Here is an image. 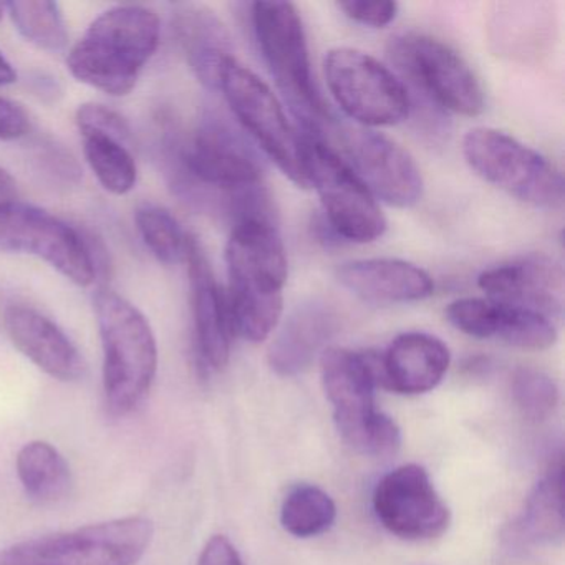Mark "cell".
I'll use <instances>...</instances> for the list:
<instances>
[{
	"label": "cell",
	"instance_id": "6da1fadb",
	"mask_svg": "<svg viewBox=\"0 0 565 565\" xmlns=\"http://www.w3.org/2000/svg\"><path fill=\"white\" fill-rule=\"evenodd\" d=\"M227 309L234 335L264 342L279 327L287 254L277 224H234L226 246Z\"/></svg>",
	"mask_w": 565,
	"mask_h": 565
},
{
	"label": "cell",
	"instance_id": "7a4b0ae2",
	"mask_svg": "<svg viewBox=\"0 0 565 565\" xmlns=\"http://www.w3.org/2000/svg\"><path fill=\"white\" fill-rule=\"evenodd\" d=\"M161 22L143 6H115L88 25L68 51L72 77L110 97L135 90L160 45Z\"/></svg>",
	"mask_w": 565,
	"mask_h": 565
},
{
	"label": "cell",
	"instance_id": "3957f363",
	"mask_svg": "<svg viewBox=\"0 0 565 565\" xmlns=\"http://www.w3.org/2000/svg\"><path fill=\"white\" fill-rule=\"evenodd\" d=\"M178 186L191 201L226 207L227 194L263 183L264 161L246 131L217 110H206L193 137L177 147Z\"/></svg>",
	"mask_w": 565,
	"mask_h": 565
},
{
	"label": "cell",
	"instance_id": "277c9868",
	"mask_svg": "<svg viewBox=\"0 0 565 565\" xmlns=\"http://www.w3.org/2000/svg\"><path fill=\"white\" fill-rule=\"evenodd\" d=\"M104 350V392L117 416L134 412L153 386L158 372V343L147 317L137 306L108 286L95 290Z\"/></svg>",
	"mask_w": 565,
	"mask_h": 565
},
{
	"label": "cell",
	"instance_id": "5b68a950",
	"mask_svg": "<svg viewBox=\"0 0 565 565\" xmlns=\"http://www.w3.org/2000/svg\"><path fill=\"white\" fill-rule=\"evenodd\" d=\"M379 363L380 353L329 347L320 355V373L343 441L360 455L390 458L402 445V433L376 409Z\"/></svg>",
	"mask_w": 565,
	"mask_h": 565
},
{
	"label": "cell",
	"instance_id": "8992f818",
	"mask_svg": "<svg viewBox=\"0 0 565 565\" xmlns=\"http://www.w3.org/2000/svg\"><path fill=\"white\" fill-rule=\"evenodd\" d=\"M250 24L264 62L306 135L320 138L333 124L310 65L309 45L299 9L290 2H254Z\"/></svg>",
	"mask_w": 565,
	"mask_h": 565
},
{
	"label": "cell",
	"instance_id": "52a82bcc",
	"mask_svg": "<svg viewBox=\"0 0 565 565\" xmlns=\"http://www.w3.org/2000/svg\"><path fill=\"white\" fill-rule=\"evenodd\" d=\"M388 57L409 98L422 97L435 111L462 117H478L484 111L481 82L445 42L423 34L396 35L390 41Z\"/></svg>",
	"mask_w": 565,
	"mask_h": 565
},
{
	"label": "cell",
	"instance_id": "ba28073f",
	"mask_svg": "<svg viewBox=\"0 0 565 565\" xmlns=\"http://www.w3.org/2000/svg\"><path fill=\"white\" fill-rule=\"evenodd\" d=\"M153 535L150 519L128 515L9 545L0 565H137Z\"/></svg>",
	"mask_w": 565,
	"mask_h": 565
},
{
	"label": "cell",
	"instance_id": "9c48e42d",
	"mask_svg": "<svg viewBox=\"0 0 565 565\" xmlns=\"http://www.w3.org/2000/svg\"><path fill=\"white\" fill-rule=\"evenodd\" d=\"M466 163L509 196L541 210L564 206V177L539 151L495 128L478 127L462 140Z\"/></svg>",
	"mask_w": 565,
	"mask_h": 565
},
{
	"label": "cell",
	"instance_id": "30bf717a",
	"mask_svg": "<svg viewBox=\"0 0 565 565\" xmlns=\"http://www.w3.org/2000/svg\"><path fill=\"white\" fill-rule=\"evenodd\" d=\"M307 184L319 194L323 217L339 239L366 244L385 234V214L369 188L322 138L300 135Z\"/></svg>",
	"mask_w": 565,
	"mask_h": 565
},
{
	"label": "cell",
	"instance_id": "8fae6325",
	"mask_svg": "<svg viewBox=\"0 0 565 565\" xmlns=\"http://www.w3.org/2000/svg\"><path fill=\"white\" fill-rule=\"evenodd\" d=\"M323 74L333 100L360 127H393L412 111L408 90L398 75L359 49L327 52Z\"/></svg>",
	"mask_w": 565,
	"mask_h": 565
},
{
	"label": "cell",
	"instance_id": "7c38bea8",
	"mask_svg": "<svg viewBox=\"0 0 565 565\" xmlns=\"http://www.w3.org/2000/svg\"><path fill=\"white\" fill-rule=\"evenodd\" d=\"M237 125L299 188H309L302 164L300 135L287 120L279 98L250 68L230 58L221 72L220 88Z\"/></svg>",
	"mask_w": 565,
	"mask_h": 565
},
{
	"label": "cell",
	"instance_id": "4fadbf2b",
	"mask_svg": "<svg viewBox=\"0 0 565 565\" xmlns=\"http://www.w3.org/2000/svg\"><path fill=\"white\" fill-rule=\"evenodd\" d=\"M0 250L38 257L78 287L94 286L100 273L94 244L77 227L28 204L0 214Z\"/></svg>",
	"mask_w": 565,
	"mask_h": 565
},
{
	"label": "cell",
	"instance_id": "5bb4252c",
	"mask_svg": "<svg viewBox=\"0 0 565 565\" xmlns=\"http://www.w3.org/2000/svg\"><path fill=\"white\" fill-rule=\"evenodd\" d=\"M337 138L343 161L375 200L402 210L422 201L425 191L422 171L402 145L363 127L340 128Z\"/></svg>",
	"mask_w": 565,
	"mask_h": 565
},
{
	"label": "cell",
	"instance_id": "9a60e30c",
	"mask_svg": "<svg viewBox=\"0 0 565 565\" xmlns=\"http://www.w3.org/2000/svg\"><path fill=\"white\" fill-rule=\"evenodd\" d=\"M373 509L383 527L406 541H428L446 532L448 505L426 469L405 465L383 476L373 492Z\"/></svg>",
	"mask_w": 565,
	"mask_h": 565
},
{
	"label": "cell",
	"instance_id": "2e32d148",
	"mask_svg": "<svg viewBox=\"0 0 565 565\" xmlns=\"http://www.w3.org/2000/svg\"><path fill=\"white\" fill-rule=\"evenodd\" d=\"M184 263L190 277L191 312H193L194 345L201 365L220 372L230 362L233 326L223 292L210 259L200 241L188 236Z\"/></svg>",
	"mask_w": 565,
	"mask_h": 565
},
{
	"label": "cell",
	"instance_id": "e0dca14e",
	"mask_svg": "<svg viewBox=\"0 0 565 565\" xmlns=\"http://www.w3.org/2000/svg\"><path fill=\"white\" fill-rule=\"evenodd\" d=\"M486 297L558 320L564 310V270L545 254H527L486 269L478 277Z\"/></svg>",
	"mask_w": 565,
	"mask_h": 565
},
{
	"label": "cell",
	"instance_id": "ac0fdd59",
	"mask_svg": "<svg viewBox=\"0 0 565 565\" xmlns=\"http://www.w3.org/2000/svg\"><path fill=\"white\" fill-rule=\"evenodd\" d=\"M4 329L12 345L38 369L58 382H78L85 360L71 337L38 309L12 303L4 312Z\"/></svg>",
	"mask_w": 565,
	"mask_h": 565
},
{
	"label": "cell",
	"instance_id": "d6986e66",
	"mask_svg": "<svg viewBox=\"0 0 565 565\" xmlns=\"http://www.w3.org/2000/svg\"><path fill=\"white\" fill-rule=\"evenodd\" d=\"M340 317L323 300L299 303L277 330L267 353L269 366L279 376H297L306 372L329 342L339 333Z\"/></svg>",
	"mask_w": 565,
	"mask_h": 565
},
{
	"label": "cell",
	"instance_id": "ffe728a7",
	"mask_svg": "<svg viewBox=\"0 0 565 565\" xmlns=\"http://www.w3.org/2000/svg\"><path fill=\"white\" fill-rule=\"evenodd\" d=\"M337 280L353 296L376 306L418 302L435 292V280L425 269L392 257L350 260L337 269Z\"/></svg>",
	"mask_w": 565,
	"mask_h": 565
},
{
	"label": "cell",
	"instance_id": "44dd1931",
	"mask_svg": "<svg viewBox=\"0 0 565 565\" xmlns=\"http://www.w3.org/2000/svg\"><path fill=\"white\" fill-rule=\"evenodd\" d=\"M449 363L451 353L438 337L405 332L380 355L379 385L399 395H422L441 383Z\"/></svg>",
	"mask_w": 565,
	"mask_h": 565
},
{
	"label": "cell",
	"instance_id": "7402d4cb",
	"mask_svg": "<svg viewBox=\"0 0 565 565\" xmlns=\"http://www.w3.org/2000/svg\"><path fill=\"white\" fill-rule=\"evenodd\" d=\"M173 31L194 77L210 90H217L221 72L234 57L233 42L224 22L204 6H178Z\"/></svg>",
	"mask_w": 565,
	"mask_h": 565
},
{
	"label": "cell",
	"instance_id": "603a6c76",
	"mask_svg": "<svg viewBox=\"0 0 565 565\" xmlns=\"http://www.w3.org/2000/svg\"><path fill=\"white\" fill-rule=\"evenodd\" d=\"M562 456H557L547 475L537 482L525 502L524 512L512 527L519 544H557L564 539V478Z\"/></svg>",
	"mask_w": 565,
	"mask_h": 565
},
{
	"label": "cell",
	"instance_id": "cb8c5ba5",
	"mask_svg": "<svg viewBox=\"0 0 565 565\" xmlns=\"http://www.w3.org/2000/svg\"><path fill=\"white\" fill-rule=\"evenodd\" d=\"M15 468L22 488L35 501H61L71 491V466L51 443L31 441L22 446Z\"/></svg>",
	"mask_w": 565,
	"mask_h": 565
},
{
	"label": "cell",
	"instance_id": "d4e9b609",
	"mask_svg": "<svg viewBox=\"0 0 565 565\" xmlns=\"http://www.w3.org/2000/svg\"><path fill=\"white\" fill-rule=\"evenodd\" d=\"M84 157L100 186L115 196H125L137 186L138 167L130 148L104 134H81Z\"/></svg>",
	"mask_w": 565,
	"mask_h": 565
},
{
	"label": "cell",
	"instance_id": "484cf974",
	"mask_svg": "<svg viewBox=\"0 0 565 565\" xmlns=\"http://www.w3.org/2000/svg\"><path fill=\"white\" fill-rule=\"evenodd\" d=\"M9 12L15 31L22 39L47 52V54H64L68 47V31L64 14L57 2L49 0H24V2H8Z\"/></svg>",
	"mask_w": 565,
	"mask_h": 565
},
{
	"label": "cell",
	"instance_id": "4316f807",
	"mask_svg": "<svg viewBox=\"0 0 565 565\" xmlns=\"http://www.w3.org/2000/svg\"><path fill=\"white\" fill-rule=\"evenodd\" d=\"M337 518V505L323 489L312 484H300L284 499L280 522L296 537H313L332 527Z\"/></svg>",
	"mask_w": 565,
	"mask_h": 565
},
{
	"label": "cell",
	"instance_id": "83f0119b",
	"mask_svg": "<svg viewBox=\"0 0 565 565\" xmlns=\"http://www.w3.org/2000/svg\"><path fill=\"white\" fill-rule=\"evenodd\" d=\"M135 226L147 249L167 266L184 260L188 236L177 217L157 204H143L135 211Z\"/></svg>",
	"mask_w": 565,
	"mask_h": 565
},
{
	"label": "cell",
	"instance_id": "f1b7e54d",
	"mask_svg": "<svg viewBox=\"0 0 565 565\" xmlns=\"http://www.w3.org/2000/svg\"><path fill=\"white\" fill-rule=\"evenodd\" d=\"M495 302V300H494ZM495 339L522 350H545L557 340L554 320L534 310L498 302Z\"/></svg>",
	"mask_w": 565,
	"mask_h": 565
},
{
	"label": "cell",
	"instance_id": "f546056e",
	"mask_svg": "<svg viewBox=\"0 0 565 565\" xmlns=\"http://www.w3.org/2000/svg\"><path fill=\"white\" fill-rule=\"evenodd\" d=\"M512 396L525 418L542 422L554 413L558 403L557 383L531 366H522L512 376Z\"/></svg>",
	"mask_w": 565,
	"mask_h": 565
},
{
	"label": "cell",
	"instance_id": "4dcf8cb0",
	"mask_svg": "<svg viewBox=\"0 0 565 565\" xmlns=\"http://www.w3.org/2000/svg\"><path fill=\"white\" fill-rule=\"evenodd\" d=\"M449 323L475 339H492L498 322V303L488 297H462L446 307Z\"/></svg>",
	"mask_w": 565,
	"mask_h": 565
},
{
	"label": "cell",
	"instance_id": "1f68e13d",
	"mask_svg": "<svg viewBox=\"0 0 565 565\" xmlns=\"http://www.w3.org/2000/svg\"><path fill=\"white\" fill-rule=\"evenodd\" d=\"M75 124L81 134H104L127 145L131 140V128L127 118L107 105L94 102L81 105L75 114Z\"/></svg>",
	"mask_w": 565,
	"mask_h": 565
},
{
	"label": "cell",
	"instance_id": "d6a6232c",
	"mask_svg": "<svg viewBox=\"0 0 565 565\" xmlns=\"http://www.w3.org/2000/svg\"><path fill=\"white\" fill-rule=\"evenodd\" d=\"M339 9L356 24L372 29L386 28L398 14V4L390 0H375V2L350 0V2H340Z\"/></svg>",
	"mask_w": 565,
	"mask_h": 565
},
{
	"label": "cell",
	"instance_id": "836d02e7",
	"mask_svg": "<svg viewBox=\"0 0 565 565\" xmlns=\"http://www.w3.org/2000/svg\"><path fill=\"white\" fill-rule=\"evenodd\" d=\"M31 130L32 121L25 108L8 98H0V141L21 140Z\"/></svg>",
	"mask_w": 565,
	"mask_h": 565
},
{
	"label": "cell",
	"instance_id": "e575fe53",
	"mask_svg": "<svg viewBox=\"0 0 565 565\" xmlns=\"http://www.w3.org/2000/svg\"><path fill=\"white\" fill-rule=\"evenodd\" d=\"M198 565H244L236 547L224 535H214L204 545Z\"/></svg>",
	"mask_w": 565,
	"mask_h": 565
},
{
	"label": "cell",
	"instance_id": "d590c367",
	"mask_svg": "<svg viewBox=\"0 0 565 565\" xmlns=\"http://www.w3.org/2000/svg\"><path fill=\"white\" fill-rule=\"evenodd\" d=\"M18 183L8 170L0 167V214L11 210L18 204Z\"/></svg>",
	"mask_w": 565,
	"mask_h": 565
},
{
	"label": "cell",
	"instance_id": "8d00e7d4",
	"mask_svg": "<svg viewBox=\"0 0 565 565\" xmlns=\"http://www.w3.org/2000/svg\"><path fill=\"white\" fill-rule=\"evenodd\" d=\"M18 82V72L12 67L11 62L6 58V55L0 52V87H8V85Z\"/></svg>",
	"mask_w": 565,
	"mask_h": 565
},
{
	"label": "cell",
	"instance_id": "74e56055",
	"mask_svg": "<svg viewBox=\"0 0 565 565\" xmlns=\"http://www.w3.org/2000/svg\"><path fill=\"white\" fill-rule=\"evenodd\" d=\"M4 12H6V4H2V2H0V21H2V18H4Z\"/></svg>",
	"mask_w": 565,
	"mask_h": 565
}]
</instances>
